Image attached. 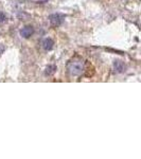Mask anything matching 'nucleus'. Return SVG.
I'll return each instance as SVG.
<instances>
[{"instance_id": "1", "label": "nucleus", "mask_w": 141, "mask_h": 159, "mask_svg": "<svg viewBox=\"0 0 141 159\" xmlns=\"http://www.w3.org/2000/svg\"><path fill=\"white\" fill-rule=\"evenodd\" d=\"M85 69V61L80 56H74L67 63V71L71 75H80Z\"/></svg>"}, {"instance_id": "2", "label": "nucleus", "mask_w": 141, "mask_h": 159, "mask_svg": "<svg viewBox=\"0 0 141 159\" xmlns=\"http://www.w3.org/2000/svg\"><path fill=\"white\" fill-rule=\"evenodd\" d=\"M65 20V16L60 13H54V14H51L49 16V21L52 27H58L63 24V21Z\"/></svg>"}, {"instance_id": "3", "label": "nucleus", "mask_w": 141, "mask_h": 159, "mask_svg": "<svg viewBox=\"0 0 141 159\" xmlns=\"http://www.w3.org/2000/svg\"><path fill=\"white\" fill-rule=\"evenodd\" d=\"M33 33H34V29H33L32 25H25L21 29L20 31V35H21L24 38H29L33 35Z\"/></svg>"}, {"instance_id": "4", "label": "nucleus", "mask_w": 141, "mask_h": 159, "mask_svg": "<svg viewBox=\"0 0 141 159\" xmlns=\"http://www.w3.org/2000/svg\"><path fill=\"white\" fill-rule=\"evenodd\" d=\"M42 46H43V48L46 51H49V50L52 49L53 46H54V42H53L52 38L47 37V38H45V39H43V42H42Z\"/></svg>"}, {"instance_id": "5", "label": "nucleus", "mask_w": 141, "mask_h": 159, "mask_svg": "<svg viewBox=\"0 0 141 159\" xmlns=\"http://www.w3.org/2000/svg\"><path fill=\"white\" fill-rule=\"evenodd\" d=\"M114 68H115V71H117L118 73H121L125 70V64L123 63L122 61H115Z\"/></svg>"}, {"instance_id": "6", "label": "nucleus", "mask_w": 141, "mask_h": 159, "mask_svg": "<svg viewBox=\"0 0 141 159\" xmlns=\"http://www.w3.org/2000/svg\"><path fill=\"white\" fill-rule=\"evenodd\" d=\"M56 70H57V67H56L55 65H49L46 68L45 73H46V75H53V74L56 72Z\"/></svg>"}, {"instance_id": "7", "label": "nucleus", "mask_w": 141, "mask_h": 159, "mask_svg": "<svg viewBox=\"0 0 141 159\" xmlns=\"http://www.w3.org/2000/svg\"><path fill=\"white\" fill-rule=\"evenodd\" d=\"M7 20V16L3 12H0V25H2L3 22H6Z\"/></svg>"}, {"instance_id": "8", "label": "nucleus", "mask_w": 141, "mask_h": 159, "mask_svg": "<svg viewBox=\"0 0 141 159\" xmlns=\"http://www.w3.org/2000/svg\"><path fill=\"white\" fill-rule=\"evenodd\" d=\"M4 49H6V48H4V46L2 45V43H0V56H1L2 53L4 52Z\"/></svg>"}]
</instances>
